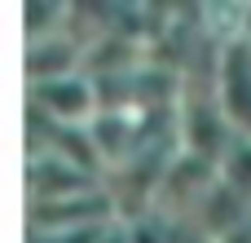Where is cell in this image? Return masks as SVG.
Instances as JSON below:
<instances>
[{"instance_id":"cell-1","label":"cell","mask_w":251,"mask_h":243,"mask_svg":"<svg viewBox=\"0 0 251 243\" xmlns=\"http://www.w3.org/2000/svg\"><path fill=\"white\" fill-rule=\"evenodd\" d=\"M31 106L40 115H49L57 128H75V124L93 120V111H97V84L88 75L44 80V84H31Z\"/></svg>"},{"instance_id":"cell-2","label":"cell","mask_w":251,"mask_h":243,"mask_svg":"<svg viewBox=\"0 0 251 243\" xmlns=\"http://www.w3.org/2000/svg\"><path fill=\"white\" fill-rule=\"evenodd\" d=\"M216 89H221V115L229 120V128L251 137V44L247 40L225 44L221 66H216Z\"/></svg>"},{"instance_id":"cell-3","label":"cell","mask_w":251,"mask_h":243,"mask_svg":"<svg viewBox=\"0 0 251 243\" xmlns=\"http://www.w3.org/2000/svg\"><path fill=\"white\" fill-rule=\"evenodd\" d=\"M75 62H79V49H75L66 35L35 40V44L26 49V75H31V84H44V80L75 75Z\"/></svg>"},{"instance_id":"cell-4","label":"cell","mask_w":251,"mask_h":243,"mask_svg":"<svg viewBox=\"0 0 251 243\" xmlns=\"http://www.w3.org/2000/svg\"><path fill=\"white\" fill-rule=\"evenodd\" d=\"M221 182L251 204V137L229 142V151H225V159H221Z\"/></svg>"},{"instance_id":"cell-5","label":"cell","mask_w":251,"mask_h":243,"mask_svg":"<svg viewBox=\"0 0 251 243\" xmlns=\"http://www.w3.org/2000/svg\"><path fill=\"white\" fill-rule=\"evenodd\" d=\"M62 13H71L66 4H26V40L35 44V40H53V35H62Z\"/></svg>"},{"instance_id":"cell-6","label":"cell","mask_w":251,"mask_h":243,"mask_svg":"<svg viewBox=\"0 0 251 243\" xmlns=\"http://www.w3.org/2000/svg\"><path fill=\"white\" fill-rule=\"evenodd\" d=\"M128 235H132V243H163V235H159L154 226H141V221H137Z\"/></svg>"},{"instance_id":"cell-7","label":"cell","mask_w":251,"mask_h":243,"mask_svg":"<svg viewBox=\"0 0 251 243\" xmlns=\"http://www.w3.org/2000/svg\"><path fill=\"white\" fill-rule=\"evenodd\" d=\"M247 44H251V40H247Z\"/></svg>"}]
</instances>
